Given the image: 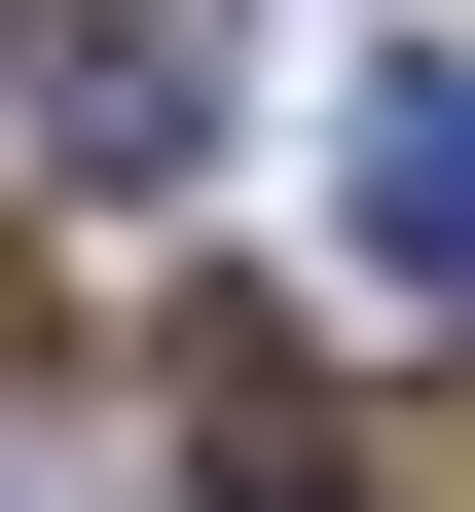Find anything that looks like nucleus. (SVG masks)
I'll return each instance as SVG.
<instances>
[{"label": "nucleus", "mask_w": 475, "mask_h": 512, "mask_svg": "<svg viewBox=\"0 0 475 512\" xmlns=\"http://www.w3.org/2000/svg\"><path fill=\"white\" fill-rule=\"evenodd\" d=\"M329 293H366V330H475V74L329 110Z\"/></svg>", "instance_id": "f257e3e1"}, {"label": "nucleus", "mask_w": 475, "mask_h": 512, "mask_svg": "<svg viewBox=\"0 0 475 512\" xmlns=\"http://www.w3.org/2000/svg\"><path fill=\"white\" fill-rule=\"evenodd\" d=\"M183 476H220V512H366V403H329V330H183Z\"/></svg>", "instance_id": "f03ea898"}]
</instances>
